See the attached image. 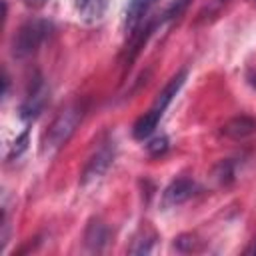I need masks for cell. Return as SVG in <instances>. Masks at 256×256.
Instances as JSON below:
<instances>
[{
	"mask_svg": "<svg viewBox=\"0 0 256 256\" xmlns=\"http://www.w3.org/2000/svg\"><path fill=\"white\" fill-rule=\"evenodd\" d=\"M26 6H32V8H40V6H44L48 0H22Z\"/></svg>",
	"mask_w": 256,
	"mask_h": 256,
	"instance_id": "obj_19",
	"label": "cell"
},
{
	"mask_svg": "<svg viewBox=\"0 0 256 256\" xmlns=\"http://www.w3.org/2000/svg\"><path fill=\"white\" fill-rule=\"evenodd\" d=\"M220 132H222V136H226L230 140H246L252 134H256V118H252L248 114L234 116L222 124Z\"/></svg>",
	"mask_w": 256,
	"mask_h": 256,
	"instance_id": "obj_7",
	"label": "cell"
},
{
	"mask_svg": "<svg viewBox=\"0 0 256 256\" xmlns=\"http://www.w3.org/2000/svg\"><path fill=\"white\" fill-rule=\"evenodd\" d=\"M244 254H252V256H256V238H254V240L250 242V246H246Z\"/></svg>",
	"mask_w": 256,
	"mask_h": 256,
	"instance_id": "obj_20",
	"label": "cell"
},
{
	"mask_svg": "<svg viewBox=\"0 0 256 256\" xmlns=\"http://www.w3.org/2000/svg\"><path fill=\"white\" fill-rule=\"evenodd\" d=\"M108 4H110V0H76V12H78L80 20H84L86 24H94V22L102 20Z\"/></svg>",
	"mask_w": 256,
	"mask_h": 256,
	"instance_id": "obj_9",
	"label": "cell"
},
{
	"mask_svg": "<svg viewBox=\"0 0 256 256\" xmlns=\"http://www.w3.org/2000/svg\"><path fill=\"white\" fill-rule=\"evenodd\" d=\"M110 240V228L100 220L92 218L84 228V246L90 252H102Z\"/></svg>",
	"mask_w": 256,
	"mask_h": 256,
	"instance_id": "obj_8",
	"label": "cell"
},
{
	"mask_svg": "<svg viewBox=\"0 0 256 256\" xmlns=\"http://www.w3.org/2000/svg\"><path fill=\"white\" fill-rule=\"evenodd\" d=\"M154 244H156V234H154L152 230H142V232L132 240L128 252H130V254H150L152 248H154Z\"/></svg>",
	"mask_w": 256,
	"mask_h": 256,
	"instance_id": "obj_13",
	"label": "cell"
},
{
	"mask_svg": "<svg viewBox=\"0 0 256 256\" xmlns=\"http://www.w3.org/2000/svg\"><path fill=\"white\" fill-rule=\"evenodd\" d=\"M254 4H256V0H254Z\"/></svg>",
	"mask_w": 256,
	"mask_h": 256,
	"instance_id": "obj_22",
	"label": "cell"
},
{
	"mask_svg": "<svg viewBox=\"0 0 256 256\" xmlns=\"http://www.w3.org/2000/svg\"><path fill=\"white\" fill-rule=\"evenodd\" d=\"M198 192V184L192 178H176L172 180L164 192H162V206L164 208H174L190 200Z\"/></svg>",
	"mask_w": 256,
	"mask_h": 256,
	"instance_id": "obj_5",
	"label": "cell"
},
{
	"mask_svg": "<svg viewBox=\"0 0 256 256\" xmlns=\"http://www.w3.org/2000/svg\"><path fill=\"white\" fill-rule=\"evenodd\" d=\"M28 148V128L12 142V146H10V150H8V160H16V158H20L22 156V152Z\"/></svg>",
	"mask_w": 256,
	"mask_h": 256,
	"instance_id": "obj_16",
	"label": "cell"
},
{
	"mask_svg": "<svg viewBox=\"0 0 256 256\" xmlns=\"http://www.w3.org/2000/svg\"><path fill=\"white\" fill-rule=\"evenodd\" d=\"M160 120H162V118H160L158 114H154L152 110L144 112V114L134 122V126H132V136H134L136 140H146V138H150V136L154 134V130L158 128Z\"/></svg>",
	"mask_w": 256,
	"mask_h": 256,
	"instance_id": "obj_11",
	"label": "cell"
},
{
	"mask_svg": "<svg viewBox=\"0 0 256 256\" xmlns=\"http://www.w3.org/2000/svg\"><path fill=\"white\" fill-rule=\"evenodd\" d=\"M48 98H50V88H48V84L44 82L42 76H36L34 82L30 84V88H28V92H26L22 104H20V118L26 120V122L36 120V118L40 116V112L44 110Z\"/></svg>",
	"mask_w": 256,
	"mask_h": 256,
	"instance_id": "obj_4",
	"label": "cell"
},
{
	"mask_svg": "<svg viewBox=\"0 0 256 256\" xmlns=\"http://www.w3.org/2000/svg\"><path fill=\"white\" fill-rule=\"evenodd\" d=\"M146 150L150 156H162L166 150H168V136H156L152 138L148 144H146Z\"/></svg>",
	"mask_w": 256,
	"mask_h": 256,
	"instance_id": "obj_17",
	"label": "cell"
},
{
	"mask_svg": "<svg viewBox=\"0 0 256 256\" xmlns=\"http://www.w3.org/2000/svg\"><path fill=\"white\" fill-rule=\"evenodd\" d=\"M248 84L256 90V72H252V74H248Z\"/></svg>",
	"mask_w": 256,
	"mask_h": 256,
	"instance_id": "obj_21",
	"label": "cell"
},
{
	"mask_svg": "<svg viewBox=\"0 0 256 256\" xmlns=\"http://www.w3.org/2000/svg\"><path fill=\"white\" fill-rule=\"evenodd\" d=\"M82 118H84V104L72 102V104L64 106L56 114V118L50 122L48 130L44 132L42 142H40V152L42 154H48V156L54 154V152H58L72 138V134L80 126Z\"/></svg>",
	"mask_w": 256,
	"mask_h": 256,
	"instance_id": "obj_1",
	"label": "cell"
},
{
	"mask_svg": "<svg viewBox=\"0 0 256 256\" xmlns=\"http://www.w3.org/2000/svg\"><path fill=\"white\" fill-rule=\"evenodd\" d=\"M232 2H234V0H208V2L198 10V14H196V18H194V24H208V22L216 20Z\"/></svg>",
	"mask_w": 256,
	"mask_h": 256,
	"instance_id": "obj_12",
	"label": "cell"
},
{
	"mask_svg": "<svg viewBox=\"0 0 256 256\" xmlns=\"http://www.w3.org/2000/svg\"><path fill=\"white\" fill-rule=\"evenodd\" d=\"M4 90H2V98H6L8 96V88H10V76H8V72L4 70Z\"/></svg>",
	"mask_w": 256,
	"mask_h": 256,
	"instance_id": "obj_18",
	"label": "cell"
},
{
	"mask_svg": "<svg viewBox=\"0 0 256 256\" xmlns=\"http://www.w3.org/2000/svg\"><path fill=\"white\" fill-rule=\"evenodd\" d=\"M50 32H52V22H48L44 18H30V20L22 22L18 26L16 34L12 36V46H10L12 56L16 60L30 58L46 42Z\"/></svg>",
	"mask_w": 256,
	"mask_h": 256,
	"instance_id": "obj_2",
	"label": "cell"
},
{
	"mask_svg": "<svg viewBox=\"0 0 256 256\" xmlns=\"http://www.w3.org/2000/svg\"><path fill=\"white\" fill-rule=\"evenodd\" d=\"M114 158H116V144H114L112 140L102 142V144L90 154V158L86 160V164H84V168H82V174H80V184H82V186H88V184L100 180V178L108 172V168L112 166Z\"/></svg>",
	"mask_w": 256,
	"mask_h": 256,
	"instance_id": "obj_3",
	"label": "cell"
},
{
	"mask_svg": "<svg viewBox=\"0 0 256 256\" xmlns=\"http://www.w3.org/2000/svg\"><path fill=\"white\" fill-rule=\"evenodd\" d=\"M174 248L180 252H196L200 250V240L194 234H180L174 238Z\"/></svg>",
	"mask_w": 256,
	"mask_h": 256,
	"instance_id": "obj_15",
	"label": "cell"
},
{
	"mask_svg": "<svg viewBox=\"0 0 256 256\" xmlns=\"http://www.w3.org/2000/svg\"><path fill=\"white\" fill-rule=\"evenodd\" d=\"M234 162L230 160V158H226V160H220L218 164H216V168H214V178L218 180V184H222V186H228V184H232L234 182Z\"/></svg>",
	"mask_w": 256,
	"mask_h": 256,
	"instance_id": "obj_14",
	"label": "cell"
},
{
	"mask_svg": "<svg viewBox=\"0 0 256 256\" xmlns=\"http://www.w3.org/2000/svg\"><path fill=\"white\" fill-rule=\"evenodd\" d=\"M156 0H130L126 6V30L134 34L136 28H140L142 20L150 12Z\"/></svg>",
	"mask_w": 256,
	"mask_h": 256,
	"instance_id": "obj_10",
	"label": "cell"
},
{
	"mask_svg": "<svg viewBox=\"0 0 256 256\" xmlns=\"http://www.w3.org/2000/svg\"><path fill=\"white\" fill-rule=\"evenodd\" d=\"M186 76H188V70L186 68H182V70H178L168 82H166V86L158 92V96H156V100H154V104L150 106V110L154 112V114H158L160 118L164 116V110L170 106V102L174 100V96L180 92V88L184 86V82H186Z\"/></svg>",
	"mask_w": 256,
	"mask_h": 256,
	"instance_id": "obj_6",
	"label": "cell"
}]
</instances>
